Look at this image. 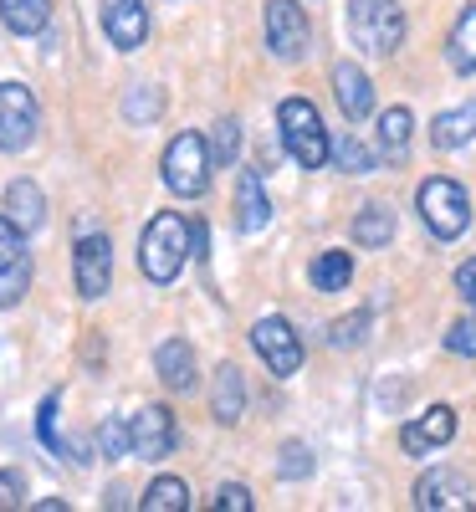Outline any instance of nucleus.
<instances>
[{"mask_svg": "<svg viewBox=\"0 0 476 512\" xmlns=\"http://www.w3.org/2000/svg\"><path fill=\"white\" fill-rule=\"evenodd\" d=\"M313 41V26H308V11L297 0H267V52L277 62H302Z\"/></svg>", "mask_w": 476, "mask_h": 512, "instance_id": "0eeeda50", "label": "nucleus"}, {"mask_svg": "<svg viewBox=\"0 0 476 512\" xmlns=\"http://www.w3.org/2000/svg\"><path fill=\"white\" fill-rule=\"evenodd\" d=\"M36 431H41V446H52V451H57V395H47V400H41Z\"/></svg>", "mask_w": 476, "mask_h": 512, "instance_id": "f704fd0d", "label": "nucleus"}, {"mask_svg": "<svg viewBox=\"0 0 476 512\" xmlns=\"http://www.w3.org/2000/svg\"><path fill=\"white\" fill-rule=\"evenodd\" d=\"M190 251H195V236L185 226L180 210H159V216L144 226V241H139V267L149 282H175L190 262Z\"/></svg>", "mask_w": 476, "mask_h": 512, "instance_id": "f257e3e1", "label": "nucleus"}, {"mask_svg": "<svg viewBox=\"0 0 476 512\" xmlns=\"http://www.w3.org/2000/svg\"><path fill=\"white\" fill-rule=\"evenodd\" d=\"M251 349L262 354V364H267L277 379H292V374L302 369V344H297V333H292L287 318H256Z\"/></svg>", "mask_w": 476, "mask_h": 512, "instance_id": "1a4fd4ad", "label": "nucleus"}, {"mask_svg": "<svg viewBox=\"0 0 476 512\" xmlns=\"http://www.w3.org/2000/svg\"><path fill=\"white\" fill-rule=\"evenodd\" d=\"M139 507L144 512H185L190 507V487L180 477H159V482H149V492L139 497Z\"/></svg>", "mask_w": 476, "mask_h": 512, "instance_id": "393cba45", "label": "nucleus"}, {"mask_svg": "<svg viewBox=\"0 0 476 512\" xmlns=\"http://www.w3.org/2000/svg\"><path fill=\"white\" fill-rule=\"evenodd\" d=\"M210 169H215V159H210V144L200 134L169 139V149H164V185L175 190L180 200H200L210 190Z\"/></svg>", "mask_w": 476, "mask_h": 512, "instance_id": "20e7f679", "label": "nucleus"}, {"mask_svg": "<svg viewBox=\"0 0 476 512\" xmlns=\"http://www.w3.org/2000/svg\"><path fill=\"white\" fill-rule=\"evenodd\" d=\"M349 36L369 57H389L405 41V11L395 0H349Z\"/></svg>", "mask_w": 476, "mask_h": 512, "instance_id": "7ed1b4c3", "label": "nucleus"}, {"mask_svg": "<svg viewBox=\"0 0 476 512\" xmlns=\"http://www.w3.org/2000/svg\"><path fill=\"white\" fill-rule=\"evenodd\" d=\"M328 159H333L338 169H349V175H374V169H379V159L369 154V144H364V139H354V134H349V139H338Z\"/></svg>", "mask_w": 476, "mask_h": 512, "instance_id": "bb28decb", "label": "nucleus"}, {"mask_svg": "<svg viewBox=\"0 0 476 512\" xmlns=\"http://www.w3.org/2000/svg\"><path fill=\"white\" fill-rule=\"evenodd\" d=\"M267 221H272V200L262 190V175H256V169H241V180H236V226L251 236Z\"/></svg>", "mask_w": 476, "mask_h": 512, "instance_id": "f3484780", "label": "nucleus"}, {"mask_svg": "<svg viewBox=\"0 0 476 512\" xmlns=\"http://www.w3.org/2000/svg\"><path fill=\"white\" fill-rule=\"evenodd\" d=\"M210 415L221 420V425H236L246 415V379L236 364H221L210 379Z\"/></svg>", "mask_w": 476, "mask_h": 512, "instance_id": "dca6fc26", "label": "nucleus"}, {"mask_svg": "<svg viewBox=\"0 0 476 512\" xmlns=\"http://www.w3.org/2000/svg\"><path fill=\"white\" fill-rule=\"evenodd\" d=\"M36 128H41V108H36L31 88H21V82H0V149L26 154L36 144Z\"/></svg>", "mask_w": 476, "mask_h": 512, "instance_id": "423d86ee", "label": "nucleus"}, {"mask_svg": "<svg viewBox=\"0 0 476 512\" xmlns=\"http://www.w3.org/2000/svg\"><path fill=\"white\" fill-rule=\"evenodd\" d=\"M215 512H251V492L241 482H226L221 492H215Z\"/></svg>", "mask_w": 476, "mask_h": 512, "instance_id": "72a5a7b5", "label": "nucleus"}, {"mask_svg": "<svg viewBox=\"0 0 476 512\" xmlns=\"http://www.w3.org/2000/svg\"><path fill=\"white\" fill-rule=\"evenodd\" d=\"M349 277H354V256L349 251H323L313 262V287L318 292H343Z\"/></svg>", "mask_w": 476, "mask_h": 512, "instance_id": "b1692460", "label": "nucleus"}, {"mask_svg": "<svg viewBox=\"0 0 476 512\" xmlns=\"http://www.w3.org/2000/svg\"><path fill=\"white\" fill-rule=\"evenodd\" d=\"M6 216H11L21 231H36L41 221H47V195H41V185L16 180V185L6 190Z\"/></svg>", "mask_w": 476, "mask_h": 512, "instance_id": "aec40b11", "label": "nucleus"}, {"mask_svg": "<svg viewBox=\"0 0 476 512\" xmlns=\"http://www.w3.org/2000/svg\"><path fill=\"white\" fill-rule=\"evenodd\" d=\"M277 128H282V149L302 164V169H323L328 154H333V139L318 118V108L308 98H287L277 108Z\"/></svg>", "mask_w": 476, "mask_h": 512, "instance_id": "f03ea898", "label": "nucleus"}, {"mask_svg": "<svg viewBox=\"0 0 476 512\" xmlns=\"http://www.w3.org/2000/svg\"><path fill=\"white\" fill-rule=\"evenodd\" d=\"M456 292L476 308V262H461V267H456Z\"/></svg>", "mask_w": 476, "mask_h": 512, "instance_id": "e433bc0d", "label": "nucleus"}, {"mask_svg": "<svg viewBox=\"0 0 476 512\" xmlns=\"http://www.w3.org/2000/svg\"><path fill=\"white\" fill-rule=\"evenodd\" d=\"M277 472H282L287 482L308 477V472H313V456H308V446H302V441H287V446H282V461H277Z\"/></svg>", "mask_w": 476, "mask_h": 512, "instance_id": "c85d7f7f", "label": "nucleus"}, {"mask_svg": "<svg viewBox=\"0 0 476 512\" xmlns=\"http://www.w3.org/2000/svg\"><path fill=\"white\" fill-rule=\"evenodd\" d=\"M31 287V251H26V231L0 216V308H16Z\"/></svg>", "mask_w": 476, "mask_h": 512, "instance_id": "6e6552de", "label": "nucleus"}, {"mask_svg": "<svg viewBox=\"0 0 476 512\" xmlns=\"http://www.w3.org/2000/svg\"><path fill=\"white\" fill-rule=\"evenodd\" d=\"M333 98H338V108H343L349 123L369 118L374 113V82H369V72L354 67V62H338L333 67Z\"/></svg>", "mask_w": 476, "mask_h": 512, "instance_id": "2eb2a0df", "label": "nucleus"}, {"mask_svg": "<svg viewBox=\"0 0 476 512\" xmlns=\"http://www.w3.org/2000/svg\"><path fill=\"white\" fill-rule=\"evenodd\" d=\"M72 277H77V297L98 303L113 282V241L108 236H82L77 256H72Z\"/></svg>", "mask_w": 476, "mask_h": 512, "instance_id": "9b49d317", "label": "nucleus"}, {"mask_svg": "<svg viewBox=\"0 0 476 512\" xmlns=\"http://www.w3.org/2000/svg\"><path fill=\"white\" fill-rule=\"evenodd\" d=\"M446 349H451V354H461V359H476V318L451 323V333H446Z\"/></svg>", "mask_w": 476, "mask_h": 512, "instance_id": "c756f323", "label": "nucleus"}, {"mask_svg": "<svg viewBox=\"0 0 476 512\" xmlns=\"http://www.w3.org/2000/svg\"><path fill=\"white\" fill-rule=\"evenodd\" d=\"M98 441H103V456L108 461H118V456H128V425H118V420H108L103 431H98Z\"/></svg>", "mask_w": 476, "mask_h": 512, "instance_id": "473e14b6", "label": "nucleus"}, {"mask_svg": "<svg viewBox=\"0 0 476 512\" xmlns=\"http://www.w3.org/2000/svg\"><path fill=\"white\" fill-rule=\"evenodd\" d=\"M159 103H164L159 93H149V98H144V93H128L123 113H128V118H154V113H159Z\"/></svg>", "mask_w": 476, "mask_h": 512, "instance_id": "c9c22d12", "label": "nucleus"}, {"mask_svg": "<svg viewBox=\"0 0 476 512\" xmlns=\"http://www.w3.org/2000/svg\"><path fill=\"white\" fill-rule=\"evenodd\" d=\"M364 328H369V313L338 318V323H333V344H338V349H354V344H364Z\"/></svg>", "mask_w": 476, "mask_h": 512, "instance_id": "7c9ffc66", "label": "nucleus"}, {"mask_svg": "<svg viewBox=\"0 0 476 512\" xmlns=\"http://www.w3.org/2000/svg\"><path fill=\"white\" fill-rule=\"evenodd\" d=\"M21 502H26V477L16 472V466H6V472H0V512H11Z\"/></svg>", "mask_w": 476, "mask_h": 512, "instance_id": "2f4dec72", "label": "nucleus"}, {"mask_svg": "<svg viewBox=\"0 0 476 512\" xmlns=\"http://www.w3.org/2000/svg\"><path fill=\"white\" fill-rule=\"evenodd\" d=\"M451 436H456V410L451 405H430V410H420L415 420L400 425L405 456H430V451H441Z\"/></svg>", "mask_w": 476, "mask_h": 512, "instance_id": "ddd939ff", "label": "nucleus"}, {"mask_svg": "<svg viewBox=\"0 0 476 512\" xmlns=\"http://www.w3.org/2000/svg\"><path fill=\"white\" fill-rule=\"evenodd\" d=\"M0 21H6L16 36H36L52 21V0H0Z\"/></svg>", "mask_w": 476, "mask_h": 512, "instance_id": "4be33fe9", "label": "nucleus"}, {"mask_svg": "<svg viewBox=\"0 0 476 512\" xmlns=\"http://www.w3.org/2000/svg\"><path fill=\"white\" fill-rule=\"evenodd\" d=\"M410 128H415L410 108H384V113H379V144H384V154L405 159V154H410Z\"/></svg>", "mask_w": 476, "mask_h": 512, "instance_id": "5701e85b", "label": "nucleus"}, {"mask_svg": "<svg viewBox=\"0 0 476 512\" xmlns=\"http://www.w3.org/2000/svg\"><path fill=\"white\" fill-rule=\"evenodd\" d=\"M169 451H175V415H169L164 405L134 410V420H128V456L164 461Z\"/></svg>", "mask_w": 476, "mask_h": 512, "instance_id": "9d476101", "label": "nucleus"}, {"mask_svg": "<svg viewBox=\"0 0 476 512\" xmlns=\"http://www.w3.org/2000/svg\"><path fill=\"white\" fill-rule=\"evenodd\" d=\"M471 139H476V103L446 108V113H436V123H430V144L436 149H466Z\"/></svg>", "mask_w": 476, "mask_h": 512, "instance_id": "6ab92c4d", "label": "nucleus"}, {"mask_svg": "<svg viewBox=\"0 0 476 512\" xmlns=\"http://www.w3.org/2000/svg\"><path fill=\"white\" fill-rule=\"evenodd\" d=\"M103 31L118 52H139L149 36V11L144 0H103Z\"/></svg>", "mask_w": 476, "mask_h": 512, "instance_id": "4468645a", "label": "nucleus"}, {"mask_svg": "<svg viewBox=\"0 0 476 512\" xmlns=\"http://www.w3.org/2000/svg\"><path fill=\"white\" fill-rule=\"evenodd\" d=\"M236 149H241V123L221 118V123H215V139H210V159L215 164H236Z\"/></svg>", "mask_w": 476, "mask_h": 512, "instance_id": "cd10ccee", "label": "nucleus"}, {"mask_svg": "<svg viewBox=\"0 0 476 512\" xmlns=\"http://www.w3.org/2000/svg\"><path fill=\"white\" fill-rule=\"evenodd\" d=\"M154 369L159 379L169 384V390H195V349L185 344V338H164V344L154 349Z\"/></svg>", "mask_w": 476, "mask_h": 512, "instance_id": "a211bd4d", "label": "nucleus"}, {"mask_svg": "<svg viewBox=\"0 0 476 512\" xmlns=\"http://www.w3.org/2000/svg\"><path fill=\"white\" fill-rule=\"evenodd\" d=\"M389 236H395V210H384V205H364V216L354 221V241L359 246H384Z\"/></svg>", "mask_w": 476, "mask_h": 512, "instance_id": "a878e982", "label": "nucleus"}, {"mask_svg": "<svg viewBox=\"0 0 476 512\" xmlns=\"http://www.w3.org/2000/svg\"><path fill=\"white\" fill-rule=\"evenodd\" d=\"M446 62H451L461 77L476 72V6H466L461 21L451 26V36H446Z\"/></svg>", "mask_w": 476, "mask_h": 512, "instance_id": "412c9836", "label": "nucleus"}, {"mask_svg": "<svg viewBox=\"0 0 476 512\" xmlns=\"http://www.w3.org/2000/svg\"><path fill=\"white\" fill-rule=\"evenodd\" d=\"M415 507L420 512H471L476 507V492L461 472H446V466H436V472H425L415 482Z\"/></svg>", "mask_w": 476, "mask_h": 512, "instance_id": "f8f14e48", "label": "nucleus"}, {"mask_svg": "<svg viewBox=\"0 0 476 512\" xmlns=\"http://www.w3.org/2000/svg\"><path fill=\"white\" fill-rule=\"evenodd\" d=\"M415 200H420V216H425V226H430V236H436V241L466 236V226H471V200H466V190H461L456 180H446V175L425 180Z\"/></svg>", "mask_w": 476, "mask_h": 512, "instance_id": "39448f33", "label": "nucleus"}]
</instances>
